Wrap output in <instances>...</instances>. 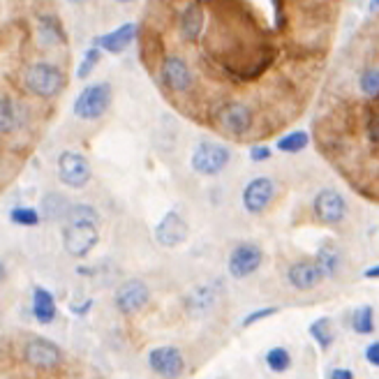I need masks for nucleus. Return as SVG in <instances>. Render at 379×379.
Wrapping results in <instances>:
<instances>
[{"label": "nucleus", "instance_id": "nucleus-37", "mask_svg": "<svg viewBox=\"0 0 379 379\" xmlns=\"http://www.w3.org/2000/svg\"><path fill=\"white\" fill-rule=\"evenodd\" d=\"M5 275H7V271H5V264H3V262H0V282H3V280H5Z\"/></svg>", "mask_w": 379, "mask_h": 379}, {"label": "nucleus", "instance_id": "nucleus-2", "mask_svg": "<svg viewBox=\"0 0 379 379\" xmlns=\"http://www.w3.org/2000/svg\"><path fill=\"white\" fill-rule=\"evenodd\" d=\"M111 105V86L105 81L90 83L74 100V116L81 120H95L107 114Z\"/></svg>", "mask_w": 379, "mask_h": 379}, {"label": "nucleus", "instance_id": "nucleus-31", "mask_svg": "<svg viewBox=\"0 0 379 379\" xmlns=\"http://www.w3.org/2000/svg\"><path fill=\"white\" fill-rule=\"evenodd\" d=\"M275 312H277V308H262V310L250 312V314H245L243 326H252V324L262 321V319H266V317H271V314H275Z\"/></svg>", "mask_w": 379, "mask_h": 379}, {"label": "nucleus", "instance_id": "nucleus-21", "mask_svg": "<svg viewBox=\"0 0 379 379\" xmlns=\"http://www.w3.org/2000/svg\"><path fill=\"white\" fill-rule=\"evenodd\" d=\"M37 26H40V35L46 44H65L68 42L63 26L55 16H40L37 18Z\"/></svg>", "mask_w": 379, "mask_h": 379}, {"label": "nucleus", "instance_id": "nucleus-13", "mask_svg": "<svg viewBox=\"0 0 379 379\" xmlns=\"http://www.w3.org/2000/svg\"><path fill=\"white\" fill-rule=\"evenodd\" d=\"M148 299H151V292H148L146 282L137 280V277H132V280H125L116 289V296H114L116 308L123 314L139 312L148 303Z\"/></svg>", "mask_w": 379, "mask_h": 379}, {"label": "nucleus", "instance_id": "nucleus-15", "mask_svg": "<svg viewBox=\"0 0 379 379\" xmlns=\"http://www.w3.org/2000/svg\"><path fill=\"white\" fill-rule=\"evenodd\" d=\"M287 280L294 287V289H312V287H317L324 275L319 271V266L314 259H303V262H296L289 266V271H287Z\"/></svg>", "mask_w": 379, "mask_h": 379}, {"label": "nucleus", "instance_id": "nucleus-36", "mask_svg": "<svg viewBox=\"0 0 379 379\" xmlns=\"http://www.w3.org/2000/svg\"><path fill=\"white\" fill-rule=\"evenodd\" d=\"M363 275L368 277V280H377V277H379V264H377V266H370V268H365Z\"/></svg>", "mask_w": 379, "mask_h": 379}, {"label": "nucleus", "instance_id": "nucleus-10", "mask_svg": "<svg viewBox=\"0 0 379 379\" xmlns=\"http://www.w3.org/2000/svg\"><path fill=\"white\" fill-rule=\"evenodd\" d=\"M60 358L63 354L58 345H53V342L46 338H33V340H28L23 347V361L37 370H51L60 363Z\"/></svg>", "mask_w": 379, "mask_h": 379}, {"label": "nucleus", "instance_id": "nucleus-5", "mask_svg": "<svg viewBox=\"0 0 379 379\" xmlns=\"http://www.w3.org/2000/svg\"><path fill=\"white\" fill-rule=\"evenodd\" d=\"M55 169H58V178L63 185H68L72 190H81L90 183V162L77 151H63L58 155V162H55Z\"/></svg>", "mask_w": 379, "mask_h": 379}, {"label": "nucleus", "instance_id": "nucleus-29", "mask_svg": "<svg viewBox=\"0 0 379 379\" xmlns=\"http://www.w3.org/2000/svg\"><path fill=\"white\" fill-rule=\"evenodd\" d=\"M9 220L21 227H35V225H40V213H37L35 208L21 206V208H14L12 213H9Z\"/></svg>", "mask_w": 379, "mask_h": 379}, {"label": "nucleus", "instance_id": "nucleus-17", "mask_svg": "<svg viewBox=\"0 0 379 379\" xmlns=\"http://www.w3.org/2000/svg\"><path fill=\"white\" fill-rule=\"evenodd\" d=\"M203 23H206V16H203V9L199 7V3H190L181 12V35L188 42L199 40V35L203 31Z\"/></svg>", "mask_w": 379, "mask_h": 379}, {"label": "nucleus", "instance_id": "nucleus-27", "mask_svg": "<svg viewBox=\"0 0 379 379\" xmlns=\"http://www.w3.org/2000/svg\"><path fill=\"white\" fill-rule=\"evenodd\" d=\"M310 336L319 342L321 347H329L331 342H333V329H331V321L324 317V319H317V321H312V326H310Z\"/></svg>", "mask_w": 379, "mask_h": 379}, {"label": "nucleus", "instance_id": "nucleus-8", "mask_svg": "<svg viewBox=\"0 0 379 379\" xmlns=\"http://www.w3.org/2000/svg\"><path fill=\"white\" fill-rule=\"evenodd\" d=\"M160 77L162 83L174 92H188L194 83V74L188 60H183L181 55H166L160 65Z\"/></svg>", "mask_w": 379, "mask_h": 379}, {"label": "nucleus", "instance_id": "nucleus-12", "mask_svg": "<svg viewBox=\"0 0 379 379\" xmlns=\"http://www.w3.org/2000/svg\"><path fill=\"white\" fill-rule=\"evenodd\" d=\"M273 194H275V183L268 176H257L243 190V208L247 213H252V215H259L273 201Z\"/></svg>", "mask_w": 379, "mask_h": 379}, {"label": "nucleus", "instance_id": "nucleus-40", "mask_svg": "<svg viewBox=\"0 0 379 379\" xmlns=\"http://www.w3.org/2000/svg\"><path fill=\"white\" fill-rule=\"evenodd\" d=\"M0 329H3V312H0Z\"/></svg>", "mask_w": 379, "mask_h": 379}, {"label": "nucleus", "instance_id": "nucleus-18", "mask_svg": "<svg viewBox=\"0 0 379 379\" xmlns=\"http://www.w3.org/2000/svg\"><path fill=\"white\" fill-rule=\"evenodd\" d=\"M213 305H215V289L208 284H201L197 289H192L188 294V299H185V308H188L192 317H203V314H208L213 310Z\"/></svg>", "mask_w": 379, "mask_h": 379}, {"label": "nucleus", "instance_id": "nucleus-33", "mask_svg": "<svg viewBox=\"0 0 379 379\" xmlns=\"http://www.w3.org/2000/svg\"><path fill=\"white\" fill-rule=\"evenodd\" d=\"M368 139L379 144V111H375V114L368 118Z\"/></svg>", "mask_w": 379, "mask_h": 379}, {"label": "nucleus", "instance_id": "nucleus-38", "mask_svg": "<svg viewBox=\"0 0 379 379\" xmlns=\"http://www.w3.org/2000/svg\"><path fill=\"white\" fill-rule=\"evenodd\" d=\"M370 7L377 9V7H379V0H370Z\"/></svg>", "mask_w": 379, "mask_h": 379}, {"label": "nucleus", "instance_id": "nucleus-23", "mask_svg": "<svg viewBox=\"0 0 379 379\" xmlns=\"http://www.w3.org/2000/svg\"><path fill=\"white\" fill-rule=\"evenodd\" d=\"M358 88L365 97H379V68L370 65L358 77Z\"/></svg>", "mask_w": 379, "mask_h": 379}, {"label": "nucleus", "instance_id": "nucleus-16", "mask_svg": "<svg viewBox=\"0 0 379 379\" xmlns=\"http://www.w3.org/2000/svg\"><path fill=\"white\" fill-rule=\"evenodd\" d=\"M134 37H137V26L134 23H123V26H118L116 31L97 37L95 44L100 46L102 51L120 53V51H125L127 46L134 42Z\"/></svg>", "mask_w": 379, "mask_h": 379}, {"label": "nucleus", "instance_id": "nucleus-14", "mask_svg": "<svg viewBox=\"0 0 379 379\" xmlns=\"http://www.w3.org/2000/svg\"><path fill=\"white\" fill-rule=\"evenodd\" d=\"M188 234H190L188 222H185L181 213H176V210L166 213V215L157 222V227H155V240L162 247H176V245L185 243Z\"/></svg>", "mask_w": 379, "mask_h": 379}, {"label": "nucleus", "instance_id": "nucleus-25", "mask_svg": "<svg viewBox=\"0 0 379 379\" xmlns=\"http://www.w3.org/2000/svg\"><path fill=\"white\" fill-rule=\"evenodd\" d=\"M266 365L271 368L273 373H284V370H289V365H292L289 351H287L284 347H273V349H268V354H266Z\"/></svg>", "mask_w": 379, "mask_h": 379}, {"label": "nucleus", "instance_id": "nucleus-20", "mask_svg": "<svg viewBox=\"0 0 379 379\" xmlns=\"http://www.w3.org/2000/svg\"><path fill=\"white\" fill-rule=\"evenodd\" d=\"M314 262H317V266H319V271H321L324 277H333V275L340 271V266H342L340 247L338 245H331V243L321 245L317 257H314Z\"/></svg>", "mask_w": 379, "mask_h": 379}, {"label": "nucleus", "instance_id": "nucleus-7", "mask_svg": "<svg viewBox=\"0 0 379 379\" xmlns=\"http://www.w3.org/2000/svg\"><path fill=\"white\" fill-rule=\"evenodd\" d=\"M264 262V250L255 245V243H240L231 250L229 255V275L236 277V280H243V277H250L259 266Z\"/></svg>", "mask_w": 379, "mask_h": 379}, {"label": "nucleus", "instance_id": "nucleus-3", "mask_svg": "<svg viewBox=\"0 0 379 379\" xmlns=\"http://www.w3.org/2000/svg\"><path fill=\"white\" fill-rule=\"evenodd\" d=\"M100 243L97 222H65L63 247L70 257H86Z\"/></svg>", "mask_w": 379, "mask_h": 379}, {"label": "nucleus", "instance_id": "nucleus-22", "mask_svg": "<svg viewBox=\"0 0 379 379\" xmlns=\"http://www.w3.org/2000/svg\"><path fill=\"white\" fill-rule=\"evenodd\" d=\"M308 144H310L308 132H303V129H296V132L284 134L280 142H277V151L294 155V153H301L303 148H308Z\"/></svg>", "mask_w": 379, "mask_h": 379}, {"label": "nucleus", "instance_id": "nucleus-32", "mask_svg": "<svg viewBox=\"0 0 379 379\" xmlns=\"http://www.w3.org/2000/svg\"><path fill=\"white\" fill-rule=\"evenodd\" d=\"M271 155H273V151H271L268 146H252V148H250V157H252L255 162L271 160Z\"/></svg>", "mask_w": 379, "mask_h": 379}, {"label": "nucleus", "instance_id": "nucleus-6", "mask_svg": "<svg viewBox=\"0 0 379 379\" xmlns=\"http://www.w3.org/2000/svg\"><path fill=\"white\" fill-rule=\"evenodd\" d=\"M215 120L218 125L225 129L227 134L231 137H243L250 127H252V109L243 102H225V105H220L215 111Z\"/></svg>", "mask_w": 379, "mask_h": 379}, {"label": "nucleus", "instance_id": "nucleus-34", "mask_svg": "<svg viewBox=\"0 0 379 379\" xmlns=\"http://www.w3.org/2000/svg\"><path fill=\"white\" fill-rule=\"evenodd\" d=\"M365 358H368V363L379 368V342H370L368 349H365Z\"/></svg>", "mask_w": 379, "mask_h": 379}, {"label": "nucleus", "instance_id": "nucleus-41", "mask_svg": "<svg viewBox=\"0 0 379 379\" xmlns=\"http://www.w3.org/2000/svg\"><path fill=\"white\" fill-rule=\"evenodd\" d=\"M118 3H129V0H118Z\"/></svg>", "mask_w": 379, "mask_h": 379}, {"label": "nucleus", "instance_id": "nucleus-11", "mask_svg": "<svg viewBox=\"0 0 379 379\" xmlns=\"http://www.w3.org/2000/svg\"><path fill=\"white\" fill-rule=\"evenodd\" d=\"M148 365L155 375H160L162 379H178L185 370V361L181 349L176 347H155L151 354H148Z\"/></svg>", "mask_w": 379, "mask_h": 379}, {"label": "nucleus", "instance_id": "nucleus-19", "mask_svg": "<svg viewBox=\"0 0 379 379\" xmlns=\"http://www.w3.org/2000/svg\"><path fill=\"white\" fill-rule=\"evenodd\" d=\"M33 314L40 324H51L55 319V299L44 287H35L33 292Z\"/></svg>", "mask_w": 379, "mask_h": 379}, {"label": "nucleus", "instance_id": "nucleus-24", "mask_svg": "<svg viewBox=\"0 0 379 379\" xmlns=\"http://www.w3.org/2000/svg\"><path fill=\"white\" fill-rule=\"evenodd\" d=\"M351 326H354V331L361 333V336H368V333H373L375 331V310L370 308V305L358 308L354 312V317H351Z\"/></svg>", "mask_w": 379, "mask_h": 379}, {"label": "nucleus", "instance_id": "nucleus-30", "mask_svg": "<svg viewBox=\"0 0 379 379\" xmlns=\"http://www.w3.org/2000/svg\"><path fill=\"white\" fill-rule=\"evenodd\" d=\"M100 55H102V49H100L97 44H92L90 49L86 51V55H83V60H81L79 70H77V77H79V79H86V77H88V74L92 72V68L97 65Z\"/></svg>", "mask_w": 379, "mask_h": 379}, {"label": "nucleus", "instance_id": "nucleus-39", "mask_svg": "<svg viewBox=\"0 0 379 379\" xmlns=\"http://www.w3.org/2000/svg\"><path fill=\"white\" fill-rule=\"evenodd\" d=\"M70 3H86V0H70Z\"/></svg>", "mask_w": 379, "mask_h": 379}, {"label": "nucleus", "instance_id": "nucleus-26", "mask_svg": "<svg viewBox=\"0 0 379 379\" xmlns=\"http://www.w3.org/2000/svg\"><path fill=\"white\" fill-rule=\"evenodd\" d=\"M16 127V109L9 97H0V132H12Z\"/></svg>", "mask_w": 379, "mask_h": 379}, {"label": "nucleus", "instance_id": "nucleus-9", "mask_svg": "<svg viewBox=\"0 0 379 379\" xmlns=\"http://www.w3.org/2000/svg\"><path fill=\"white\" fill-rule=\"evenodd\" d=\"M312 210L324 225H338L347 215V201L338 190L326 188L317 192V197L312 201Z\"/></svg>", "mask_w": 379, "mask_h": 379}, {"label": "nucleus", "instance_id": "nucleus-4", "mask_svg": "<svg viewBox=\"0 0 379 379\" xmlns=\"http://www.w3.org/2000/svg\"><path fill=\"white\" fill-rule=\"evenodd\" d=\"M231 153L227 146L218 142H199L192 153V169L201 176H218L227 169Z\"/></svg>", "mask_w": 379, "mask_h": 379}, {"label": "nucleus", "instance_id": "nucleus-35", "mask_svg": "<svg viewBox=\"0 0 379 379\" xmlns=\"http://www.w3.org/2000/svg\"><path fill=\"white\" fill-rule=\"evenodd\" d=\"M329 379H354V373H351L349 368H336V370H331Z\"/></svg>", "mask_w": 379, "mask_h": 379}, {"label": "nucleus", "instance_id": "nucleus-28", "mask_svg": "<svg viewBox=\"0 0 379 379\" xmlns=\"http://www.w3.org/2000/svg\"><path fill=\"white\" fill-rule=\"evenodd\" d=\"M97 210L88 203H74L68 210V222H97Z\"/></svg>", "mask_w": 379, "mask_h": 379}, {"label": "nucleus", "instance_id": "nucleus-1", "mask_svg": "<svg viewBox=\"0 0 379 379\" xmlns=\"http://www.w3.org/2000/svg\"><path fill=\"white\" fill-rule=\"evenodd\" d=\"M23 83L33 95L51 100L60 95V90L65 88V74L53 63H33L23 74Z\"/></svg>", "mask_w": 379, "mask_h": 379}]
</instances>
